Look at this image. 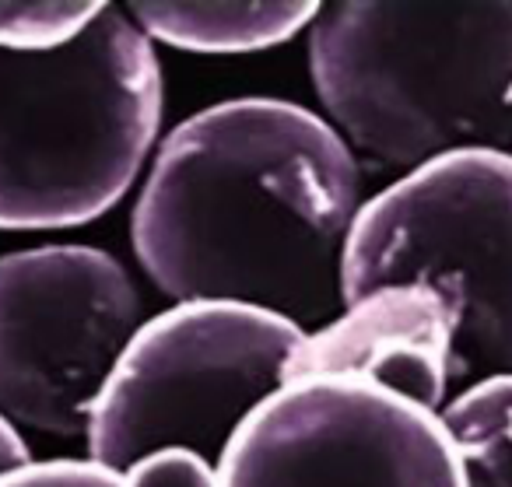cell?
<instances>
[{"label": "cell", "instance_id": "10", "mask_svg": "<svg viewBox=\"0 0 512 487\" xmlns=\"http://www.w3.org/2000/svg\"><path fill=\"white\" fill-rule=\"evenodd\" d=\"M467 487H512V375L463 386L442 407Z\"/></svg>", "mask_w": 512, "mask_h": 487}, {"label": "cell", "instance_id": "1", "mask_svg": "<svg viewBox=\"0 0 512 487\" xmlns=\"http://www.w3.org/2000/svg\"><path fill=\"white\" fill-rule=\"evenodd\" d=\"M358 162L323 116L232 99L169 130L130 214L141 270L176 302H242L306 333L344 309Z\"/></svg>", "mask_w": 512, "mask_h": 487}, {"label": "cell", "instance_id": "13", "mask_svg": "<svg viewBox=\"0 0 512 487\" xmlns=\"http://www.w3.org/2000/svg\"><path fill=\"white\" fill-rule=\"evenodd\" d=\"M0 487H120V473L95 459H32L4 473Z\"/></svg>", "mask_w": 512, "mask_h": 487}, {"label": "cell", "instance_id": "3", "mask_svg": "<svg viewBox=\"0 0 512 487\" xmlns=\"http://www.w3.org/2000/svg\"><path fill=\"white\" fill-rule=\"evenodd\" d=\"M162 102L155 46L113 4L64 50L0 53V232H60L113 211Z\"/></svg>", "mask_w": 512, "mask_h": 487}, {"label": "cell", "instance_id": "2", "mask_svg": "<svg viewBox=\"0 0 512 487\" xmlns=\"http://www.w3.org/2000/svg\"><path fill=\"white\" fill-rule=\"evenodd\" d=\"M309 74L337 134L393 169L512 151V0H334Z\"/></svg>", "mask_w": 512, "mask_h": 487}, {"label": "cell", "instance_id": "12", "mask_svg": "<svg viewBox=\"0 0 512 487\" xmlns=\"http://www.w3.org/2000/svg\"><path fill=\"white\" fill-rule=\"evenodd\" d=\"M120 487H218V470L190 449H155L120 473Z\"/></svg>", "mask_w": 512, "mask_h": 487}, {"label": "cell", "instance_id": "5", "mask_svg": "<svg viewBox=\"0 0 512 487\" xmlns=\"http://www.w3.org/2000/svg\"><path fill=\"white\" fill-rule=\"evenodd\" d=\"M306 330L242 302H176L144 319L109 372L85 442L123 473L155 449H190L218 466L239 424L285 386Z\"/></svg>", "mask_w": 512, "mask_h": 487}, {"label": "cell", "instance_id": "11", "mask_svg": "<svg viewBox=\"0 0 512 487\" xmlns=\"http://www.w3.org/2000/svg\"><path fill=\"white\" fill-rule=\"evenodd\" d=\"M102 11V0H0V53L64 50Z\"/></svg>", "mask_w": 512, "mask_h": 487}, {"label": "cell", "instance_id": "4", "mask_svg": "<svg viewBox=\"0 0 512 487\" xmlns=\"http://www.w3.org/2000/svg\"><path fill=\"white\" fill-rule=\"evenodd\" d=\"M386 284H432L456 305L453 382L512 375V151H453L358 207L344 305Z\"/></svg>", "mask_w": 512, "mask_h": 487}, {"label": "cell", "instance_id": "9", "mask_svg": "<svg viewBox=\"0 0 512 487\" xmlns=\"http://www.w3.org/2000/svg\"><path fill=\"white\" fill-rule=\"evenodd\" d=\"M316 0H242V4H176L137 0L130 18L148 39L186 53H256L292 43L316 22Z\"/></svg>", "mask_w": 512, "mask_h": 487}, {"label": "cell", "instance_id": "14", "mask_svg": "<svg viewBox=\"0 0 512 487\" xmlns=\"http://www.w3.org/2000/svg\"><path fill=\"white\" fill-rule=\"evenodd\" d=\"M25 463H32V452H29V445H25L22 431L0 417V477L18 470V466H25Z\"/></svg>", "mask_w": 512, "mask_h": 487}, {"label": "cell", "instance_id": "6", "mask_svg": "<svg viewBox=\"0 0 512 487\" xmlns=\"http://www.w3.org/2000/svg\"><path fill=\"white\" fill-rule=\"evenodd\" d=\"M144 323L134 277L95 246L0 256V417L43 435H85L88 414Z\"/></svg>", "mask_w": 512, "mask_h": 487}, {"label": "cell", "instance_id": "8", "mask_svg": "<svg viewBox=\"0 0 512 487\" xmlns=\"http://www.w3.org/2000/svg\"><path fill=\"white\" fill-rule=\"evenodd\" d=\"M456 323V305L432 284H386L306 333L285 382L362 379L442 414L453 386Z\"/></svg>", "mask_w": 512, "mask_h": 487}, {"label": "cell", "instance_id": "7", "mask_svg": "<svg viewBox=\"0 0 512 487\" xmlns=\"http://www.w3.org/2000/svg\"><path fill=\"white\" fill-rule=\"evenodd\" d=\"M218 487H467L439 410L362 379H299L225 445Z\"/></svg>", "mask_w": 512, "mask_h": 487}]
</instances>
